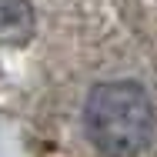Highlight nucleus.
Returning a JSON list of instances; mask_svg holds the SVG:
<instances>
[{"label":"nucleus","instance_id":"1","mask_svg":"<svg viewBox=\"0 0 157 157\" xmlns=\"http://www.w3.org/2000/svg\"><path fill=\"white\" fill-rule=\"evenodd\" d=\"M154 104L137 80H107L84 100V134L104 157H137L154 140Z\"/></svg>","mask_w":157,"mask_h":157},{"label":"nucleus","instance_id":"2","mask_svg":"<svg viewBox=\"0 0 157 157\" xmlns=\"http://www.w3.org/2000/svg\"><path fill=\"white\" fill-rule=\"evenodd\" d=\"M37 33V10L30 0H0V44L24 47Z\"/></svg>","mask_w":157,"mask_h":157}]
</instances>
